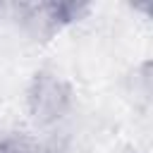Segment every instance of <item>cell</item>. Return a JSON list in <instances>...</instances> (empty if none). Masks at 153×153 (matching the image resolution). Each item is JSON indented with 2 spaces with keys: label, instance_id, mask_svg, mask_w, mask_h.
<instances>
[{
  "label": "cell",
  "instance_id": "obj_1",
  "mask_svg": "<svg viewBox=\"0 0 153 153\" xmlns=\"http://www.w3.org/2000/svg\"><path fill=\"white\" fill-rule=\"evenodd\" d=\"M69 103H72L69 86L57 74H50V72L36 74L29 88V110L38 124L48 127L62 120L69 110Z\"/></svg>",
  "mask_w": 153,
  "mask_h": 153
}]
</instances>
